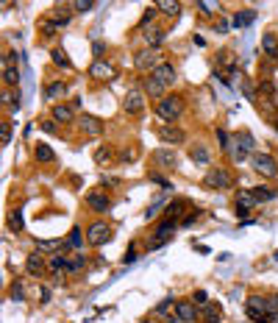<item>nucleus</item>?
Listing matches in <instances>:
<instances>
[{
  "label": "nucleus",
  "mask_w": 278,
  "mask_h": 323,
  "mask_svg": "<svg viewBox=\"0 0 278 323\" xmlns=\"http://www.w3.org/2000/svg\"><path fill=\"white\" fill-rule=\"evenodd\" d=\"M253 20H256L253 8H242V11H237V14L231 17V28H245V25H250Z\"/></svg>",
  "instance_id": "nucleus-22"
},
{
  "label": "nucleus",
  "mask_w": 278,
  "mask_h": 323,
  "mask_svg": "<svg viewBox=\"0 0 278 323\" xmlns=\"http://www.w3.org/2000/svg\"><path fill=\"white\" fill-rule=\"evenodd\" d=\"M195 301H198V304H208V295L203 290H198V292H195Z\"/></svg>",
  "instance_id": "nucleus-54"
},
{
  "label": "nucleus",
  "mask_w": 278,
  "mask_h": 323,
  "mask_svg": "<svg viewBox=\"0 0 278 323\" xmlns=\"http://www.w3.org/2000/svg\"><path fill=\"white\" fill-rule=\"evenodd\" d=\"M59 95H67V84H62V81H53V84L47 86V98L53 100V98H59Z\"/></svg>",
  "instance_id": "nucleus-34"
},
{
  "label": "nucleus",
  "mask_w": 278,
  "mask_h": 323,
  "mask_svg": "<svg viewBox=\"0 0 278 323\" xmlns=\"http://www.w3.org/2000/svg\"><path fill=\"white\" fill-rule=\"evenodd\" d=\"M267 318H270V323H278V315H267Z\"/></svg>",
  "instance_id": "nucleus-58"
},
{
  "label": "nucleus",
  "mask_w": 278,
  "mask_h": 323,
  "mask_svg": "<svg viewBox=\"0 0 278 323\" xmlns=\"http://www.w3.org/2000/svg\"><path fill=\"white\" fill-rule=\"evenodd\" d=\"M53 120L56 123H72V120H75V112H72V109L70 106H64V103H56L53 106Z\"/></svg>",
  "instance_id": "nucleus-23"
},
{
  "label": "nucleus",
  "mask_w": 278,
  "mask_h": 323,
  "mask_svg": "<svg viewBox=\"0 0 278 323\" xmlns=\"http://www.w3.org/2000/svg\"><path fill=\"white\" fill-rule=\"evenodd\" d=\"M89 76L98 78V81H106V78H114L117 76V67L111 62H106V59H95L92 67H89Z\"/></svg>",
  "instance_id": "nucleus-12"
},
{
  "label": "nucleus",
  "mask_w": 278,
  "mask_h": 323,
  "mask_svg": "<svg viewBox=\"0 0 278 323\" xmlns=\"http://www.w3.org/2000/svg\"><path fill=\"white\" fill-rule=\"evenodd\" d=\"M153 159H156V164H159V167H164V170H175V167H178L175 148H159V151L153 154Z\"/></svg>",
  "instance_id": "nucleus-16"
},
{
  "label": "nucleus",
  "mask_w": 278,
  "mask_h": 323,
  "mask_svg": "<svg viewBox=\"0 0 278 323\" xmlns=\"http://www.w3.org/2000/svg\"><path fill=\"white\" fill-rule=\"evenodd\" d=\"M184 103L186 100L181 95H164L159 103H156V115L162 117L164 123H175L178 117L184 115Z\"/></svg>",
  "instance_id": "nucleus-1"
},
{
  "label": "nucleus",
  "mask_w": 278,
  "mask_h": 323,
  "mask_svg": "<svg viewBox=\"0 0 278 323\" xmlns=\"http://www.w3.org/2000/svg\"><path fill=\"white\" fill-rule=\"evenodd\" d=\"M156 8H159V11H164L167 17H178V14H181V3H175V0H159V3H156Z\"/></svg>",
  "instance_id": "nucleus-27"
},
{
  "label": "nucleus",
  "mask_w": 278,
  "mask_h": 323,
  "mask_svg": "<svg viewBox=\"0 0 278 323\" xmlns=\"http://www.w3.org/2000/svg\"><path fill=\"white\" fill-rule=\"evenodd\" d=\"M228 28H231V23H228V20H220V23H217V31H220V34H225Z\"/></svg>",
  "instance_id": "nucleus-55"
},
{
  "label": "nucleus",
  "mask_w": 278,
  "mask_h": 323,
  "mask_svg": "<svg viewBox=\"0 0 278 323\" xmlns=\"http://www.w3.org/2000/svg\"><path fill=\"white\" fill-rule=\"evenodd\" d=\"M78 125L84 131V137H101L103 134V120L95 115H81L78 117Z\"/></svg>",
  "instance_id": "nucleus-9"
},
{
  "label": "nucleus",
  "mask_w": 278,
  "mask_h": 323,
  "mask_svg": "<svg viewBox=\"0 0 278 323\" xmlns=\"http://www.w3.org/2000/svg\"><path fill=\"white\" fill-rule=\"evenodd\" d=\"M70 8H72V11H78V14H86V11H92V8H95V3H89V0H75Z\"/></svg>",
  "instance_id": "nucleus-38"
},
{
  "label": "nucleus",
  "mask_w": 278,
  "mask_h": 323,
  "mask_svg": "<svg viewBox=\"0 0 278 323\" xmlns=\"http://www.w3.org/2000/svg\"><path fill=\"white\" fill-rule=\"evenodd\" d=\"M111 159H114V151H111V148H101V151L95 154V162H98V164H108Z\"/></svg>",
  "instance_id": "nucleus-36"
},
{
  "label": "nucleus",
  "mask_w": 278,
  "mask_h": 323,
  "mask_svg": "<svg viewBox=\"0 0 278 323\" xmlns=\"http://www.w3.org/2000/svg\"><path fill=\"white\" fill-rule=\"evenodd\" d=\"M242 89H245V95H247V98H250V100H256V92H253V86L247 84V81H242Z\"/></svg>",
  "instance_id": "nucleus-53"
},
{
  "label": "nucleus",
  "mask_w": 278,
  "mask_h": 323,
  "mask_svg": "<svg viewBox=\"0 0 278 323\" xmlns=\"http://www.w3.org/2000/svg\"><path fill=\"white\" fill-rule=\"evenodd\" d=\"M103 47H106L103 42H95V47H92V50H95V56H101V53H103Z\"/></svg>",
  "instance_id": "nucleus-57"
},
{
  "label": "nucleus",
  "mask_w": 278,
  "mask_h": 323,
  "mask_svg": "<svg viewBox=\"0 0 278 323\" xmlns=\"http://www.w3.org/2000/svg\"><path fill=\"white\" fill-rule=\"evenodd\" d=\"M123 109L125 115H142L145 112V92L142 89H128L123 100Z\"/></svg>",
  "instance_id": "nucleus-7"
},
{
  "label": "nucleus",
  "mask_w": 278,
  "mask_h": 323,
  "mask_svg": "<svg viewBox=\"0 0 278 323\" xmlns=\"http://www.w3.org/2000/svg\"><path fill=\"white\" fill-rule=\"evenodd\" d=\"M262 53L267 59H278V37L276 34H264L262 37Z\"/></svg>",
  "instance_id": "nucleus-21"
},
{
  "label": "nucleus",
  "mask_w": 278,
  "mask_h": 323,
  "mask_svg": "<svg viewBox=\"0 0 278 323\" xmlns=\"http://www.w3.org/2000/svg\"><path fill=\"white\" fill-rule=\"evenodd\" d=\"M203 323H220V318H223V307L220 304H203Z\"/></svg>",
  "instance_id": "nucleus-24"
},
{
  "label": "nucleus",
  "mask_w": 278,
  "mask_h": 323,
  "mask_svg": "<svg viewBox=\"0 0 278 323\" xmlns=\"http://www.w3.org/2000/svg\"><path fill=\"white\" fill-rule=\"evenodd\" d=\"M237 206H245V209H250V206H256V201L250 198V193H242V195H240V201H237Z\"/></svg>",
  "instance_id": "nucleus-43"
},
{
  "label": "nucleus",
  "mask_w": 278,
  "mask_h": 323,
  "mask_svg": "<svg viewBox=\"0 0 278 323\" xmlns=\"http://www.w3.org/2000/svg\"><path fill=\"white\" fill-rule=\"evenodd\" d=\"M23 215H20V212H11V215H8V229L11 231H23Z\"/></svg>",
  "instance_id": "nucleus-37"
},
{
  "label": "nucleus",
  "mask_w": 278,
  "mask_h": 323,
  "mask_svg": "<svg viewBox=\"0 0 278 323\" xmlns=\"http://www.w3.org/2000/svg\"><path fill=\"white\" fill-rule=\"evenodd\" d=\"M189 159H192L195 164H208L211 154H208V148H206V145H195V148H189Z\"/></svg>",
  "instance_id": "nucleus-25"
},
{
  "label": "nucleus",
  "mask_w": 278,
  "mask_h": 323,
  "mask_svg": "<svg viewBox=\"0 0 278 323\" xmlns=\"http://www.w3.org/2000/svg\"><path fill=\"white\" fill-rule=\"evenodd\" d=\"M159 139L162 142H167V145H181L186 139V134L178 125H173V123H167V125H159Z\"/></svg>",
  "instance_id": "nucleus-13"
},
{
  "label": "nucleus",
  "mask_w": 278,
  "mask_h": 323,
  "mask_svg": "<svg viewBox=\"0 0 278 323\" xmlns=\"http://www.w3.org/2000/svg\"><path fill=\"white\" fill-rule=\"evenodd\" d=\"M175 318H181V323H195L201 318V309L195 307V301H175Z\"/></svg>",
  "instance_id": "nucleus-10"
},
{
  "label": "nucleus",
  "mask_w": 278,
  "mask_h": 323,
  "mask_svg": "<svg viewBox=\"0 0 278 323\" xmlns=\"http://www.w3.org/2000/svg\"><path fill=\"white\" fill-rule=\"evenodd\" d=\"M11 298L23 301V284H20V282H17V284H14V290H11Z\"/></svg>",
  "instance_id": "nucleus-51"
},
{
  "label": "nucleus",
  "mask_w": 278,
  "mask_h": 323,
  "mask_svg": "<svg viewBox=\"0 0 278 323\" xmlns=\"http://www.w3.org/2000/svg\"><path fill=\"white\" fill-rule=\"evenodd\" d=\"M186 209H189V201L175 198L173 203H167V206H164V217H167V220H178V215H181V212H186Z\"/></svg>",
  "instance_id": "nucleus-18"
},
{
  "label": "nucleus",
  "mask_w": 278,
  "mask_h": 323,
  "mask_svg": "<svg viewBox=\"0 0 278 323\" xmlns=\"http://www.w3.org/2000/svg\"><path fill=\"white\" fill-rule=\"evenodd\" d=\"M203 184L211 187V190H228V187H231V173L225 167H214L203 176Z\"/></svg>",
  "instance_id": "nucleus-5"
},
{
  "label": "nucleus",
  "mask_w": 278,
  "mask_h": 323,
  "mask_svg": "<svg viewBox=\"0 0 278 323\" xmlns=\"http://www.w3.org/2000/svg\"><path fill=\"white\" fill-rule=\"evenodd\" d=\"M50 59H53V64H59V67H64V70L72 67V62L67 59V53H64L62 47H53V50H50Z\"/></svg>",
  "instance_id": "nucleus-28"
},
{
  "label": "nucleus",
  "mask_w": 278,
  "mask_h": 323,
  "mask_svg": "<svg viewBox=\"0 0 278 323\" xmlns=\"http://www.w3.org/2000/svg\"><path fill=\"white\" fill-rule=\"evenodd\" d=\"M156 14H159V8H156V6H150V8H147V11H145V17H142V23H139V25H142V28H145V25L150 23V20H153Z\"/></svg>",
  "instance_id": "nucleus-46"
},
{
  "label": "nucleus",
  "mask_w": 278,
  "mask_h": 323,
  "mask_svg": "<svg viewBox=\"0 0 278 323\" xmlns=\"http://www.w3.org/2000/svg\"><path fill=\"white\" fill-rule=\"evenodd\" d=\"M39 31L45 34V37H53V34L59 31V25H56L53 20H42V25H39Z\"/></svg>",
  "instance_id": "nucleus-40"
},
{
  "label": "nucleus",
  "mask_w": 278,
  "mask_h": 323,
  "mask_svg": "<svg viewBox=\"0 0 278 323\" xmlns=\"http://www.w3.org/2000/svg\"><path fill=\"white\" fill-rule=\"evenodd\" d=\"M108 240H111V226H106L103 220H95V223L86 229V242H89L92 248L106 245Z\"/></svg>",
  "instance_id": "nucleus-4"
},
{
  "label": "nucleus",
  "mask_w": 278,
  "mask_h": 323,
  "mask_svg": "<svg viewBox=\"0 0 278 323\" xmlns=\"http://www.w3.org/2000/svg\"><path fill=\"white\" fill-rule=\"evenodd\" d=\"M217 139H220V145H223V151H225V154H231V137H228V134H225L223 128L217 131Z\"/></svg>",
  "instance_id": "nucleus-42"
},
{
  "label": "nucleus",
  "mask_w": 278,
  "mask_h": 323,
  "mask_svg": "<svg viewBox=\"0 0 278 323\" xmlns=\"http://www.w3.org/2000/svg\"><path fill=\"white\" fill-rule=\"evenodd\" d=\"M247 315L253 318V321H259V318H267V298H262V295H256V292H250L247 295Z\"/></svg>",
  "instance_id": "nucleus-11"
},
{
  "label": "nucleus",
  "mask_w": 278,
  "mask_h": 323,
  "mask_svg": "<svg viewBox=\"0 0 278 323\" xmlns=\"http://www.w3.org/2000/svg\"><path fill=\"white\" fill-rule=\"evenodd\" d=\"M3 84H6V86H17V84H20V70H17V67H6V70H3Z\"/></svg>",
  "instance_id": "nucleus-30"
},
{
  "label": "nucleus",
  "mask_w": 278,
  "mask_h": 323,
  "mask_svg": "<svg viewBox=\"0 0 278 323\" xmlns=\"http://www.w3.org/2000/svg\"><path fill=\"white\" fill-rule=\"evenodd\" d=\"M250 198H253L256 203H267V201L276 198V193H273L270 187H253V190H250Z\"/></svg>",
  "instance_id": "nucleus-26"
},
{
  "label": "nucleus",
  "mask_w": 278,
  "mask_h": 323,
  "mask_svg": "<svg viewBox=\"0 0 278 323\" xmlns=\"http://www.w3.org/2000/svg\"><path fill=\"white\" fill-rule=\"evenodd\" d=\"M6 67H17V53H14V50H8L6 59H3V70H6Z\"/></svg>",
  "instance_id": "nucleus-47"
},
{
  "label": "nucleus",
  "mask_w": 278,
  "mask_h": 323,
  "mask_svg": "<svg viewBox=\"0 0 278 323\" xmlns=\"http://www.w3.org/2000/svg\"><path fill=\"white\" fill-rule=\"evenodd\" d=\"M250 167L264 178H276L278 176V162L270 154H253L250 156Z\"/></svg>",
  "instance_id": "nucleus-3"
},
{
  "label": "nucleus",
  "mask_w": 278,
  "mask_h": 323,
  "mask_svg": "<svg viewBox=\"0 0 278 323\" xmlns=\"http://www.w3.org/2000/svg\"><path fill=\"white\" fill-rule=\"evenodd\" d=\"M81 245H84V237H81V229L75 226V229L70 231V237L64 240V248H81Z\"/></svg>",
  "instance_id": "nucleus-29"
},
{
  "label": "nucleus",
  "mask_w": 278,
  "mask_h": 323,
  "mask_svg": "<svg viewBox=\"0 0 278 323\" xmlns=\"http://www.w3.org/2000/svg\"><path fill=\"white\" fill-rule=\"evenodd\" d=\"M56 248H64L62 240H45V242H36V251L47 254V251H56Z\"/></svg>",
  "instance_id": "nucleus-35"
},
{
  "label": "nucleus",
  "mask_w": 278,
  "mask_h": 323,
  "mask_svg": "<svg viewBox=\"0 0 278 323\" xmlns=\"http://www.w3.org/2000/svg\"><path fill=\"white\" fill-rule=\"evenodd\" d=\"M273 123H276V131H278V115H276V117H273Z\"/></svg>",
  "instance_id": "nucleus-60"
},
{
  "label": "nucleus",
  "mask_w": 278,
  "mask_h": 323,
  "mask_svg": "<svg viewBox=\"0 0 278 323\" xmlns=\"http://www.w3.org/2000/svg\"><path fill=\"white\" fill-rule=\"evenodd\" d=\"M0 131H3V137H0V142H3V145H8V142H11V123H8V120H6V123H3V128H0Z\"/></svg>",
  "instance_id": "nucleus-44"
},
{
  "label": "nucleus",
  "mask_w": 278,
  "mask_h": 323,
  "mask_svg": "<svg viewBox=\"0 0 278 323\" xmlns=\"http://www.w3.org/2000/svg\"><path fill=\"white\" fill-rule=\"evenodd\" d=\"M120 159H123V162H131V159H134V151H123V154H120Z\"/></svg>",
  "instance_id": "nucleus-56"
},
{
  "label": "nucleus",
  "mask_w": 278,
  "mask_h": 323,
  "mask_svg": "<svg viewBox=\"0 0 278 323\" xmlns=\"http://www.w3.org/2000/svg\"><path fill=\"white\" fill-rule=\"evenodd\" d=\"M34 159H36L39 164H53V162H56V154H53V148H50V145L39 142V145L34 148Z\"/></svg>",
  "instance_id": "nucleus-19"
},
{
  "label": "nucleus",
  "mask_w": 278,
  "mask_h": 323,
  "mask_svg": "<svg viewBox=\"0 0 278 323\" xmlns=\"http://www.w3.org/2000/svg\"><path fill=\"white\" fill-rule=\"evenodd\" d=\"M175 229H178V223H175V220H167V217H164L162 223L156 226V231H153V237H156V240H153V242H150L147 248H150V251H156V248H162L164 242H167V240H170L173 234H175Z\"/></svg>",
  "instance_id": "nucleus-6"
},
{
  "label": "nucleus",
  "mask_w": 278,
  "mask_h": 323,
  "mask_svg": "<svg viewBox=\"0 0 278 323\" xmlns=\"http://www.w3.org/2000/svg\"><path fill=\"white\" fill-rule=\"evenodd\" d=\"M86 206L92 209V212H108L111 209V198L101 190H92V193H86Z\"/></svg>",
  "instance_id": "nucleus-15"
},
{
  "label": "nucleus",
  "mask_w": 278,
  "mask_h": 323,
  "mask_svg": "<svg viewBox=\"0 0 278 323\" xmlns=\"http://www.w3.org/2000/svg\"><path fill=\"white\" fill-rule=\"evenodd\" d=\"M164 89H167V86H162V84H159V81H156L153 76H147L145 81H142V92H145V95H150V98H156V100H162L164 95H167Z\"/></svg>",
  "instance_id": "nucleus-17"
},
{
  "label": "nucleus",
  "mask_w": 278,
  "mask_h": 323,
  "mask_svg": "<svg viewBox=\"0 0 278 323\" xmlns=\"http://www.w3.org/2000/svg\"><path fill=\"white\" fill-rule=\"evenodd\" d=\"M142 323H153V318H147V321H142Z\"/></svg>",
  "instance_id": "nucleus-61"
},
{
  "label": "nucleus",
  "mask_w": 278,
  "mask_h": 323,
  "mask_svg": "<svg viewBox=\"0 0 278 323\" xmlns=\"http://www.w3.org/2000/svg\"><path fill=\"white\" fill-rule=\"evenodd\" d=\"M70 268V259L64 254H56V256H50V259H47V270H50V273H53L56 279L62 276L64 270Z\"/></svg>",
  "instance_id": "nucleus-20"
},
{
  "label": "nucleus",
  "mask_w": 278,
  "mask_h": 323,
  "mask_svg": "<svg viewBox=\"0 0 278 323\" xmlns=\"http://www.w3.org/2000/svg\"><path fill=\"white\" fill-rule=\"evenodd\" d=\"M145 42H147V47H159V45L164 42V31H159V28L147 31V34H145Z\"/></svg>",
  "instance_id": "nucleus-32"
},
{
  "label": "nucleus",
  "mask_w": 278,
  "mask_h": 323,
  "mask_svg": "<svg viewBox=\"0 0 278 323\" xmlns=\"http://www.w3.org/2000/svg\"><path fill=\"white\" fill-rule=\"evenodd\" d=\"M198 215H201L198 209H195V212H189V217H186V220H181V226H192L195 220H198Z\"/></svg>",
  "instance_id": "nucleus-50"
},
{
  "label": "nucleus",
  "mask_w": 278,
  "mask_h": 323,
  "mask_svg": "<svg viewBox=\"0 0 278 323\" xmlns=\"http://www.w3.org/2000/svg\"><path fill=\"white\" fill-rule=\"evenodd\" d=\"M45 270H47V259H45L42 251H34V254L25 259V273H28V276L42 279V276H45Z\"/></svg>",
  "instance_id": "nucleus-8"
},
{
  "label": "nucleus",
  "mask_w": 278,
  "mask_h": 323,
  "mask_svg": "<svg viewBox=\"0 0 278 323\" xmlns=\"http://www.w3.org/2000/svg\"><path fill=\"white\" fill-rule=\"evenodd\" d=\"M84 268H86V256H84V254L70 256V268H67V273H81Z\"/></svg>",
  "instance_id": "nucleus-31"
},
{
  "label": "nucleus",
  "mask_w": 278,
  "mask_h": 323,
  "mask_svg": "<svg viewBox=\"0 0 278 323\" xmlns=\"http://www.w3.org/2000/svg\"><path fill=\"white\" fill-rule=\"evenodd\" d=\"M3 103H6V109L8 112H17V109H20V98H11V92H3Z\"/></svg>",
  "instance_id": "nucleus-39"
},
{
  "label": "nucleus",
  "mask_w": 278,
  "mask_h": 323,
  "mask_svg": "<svg viewBox=\"0 0 278 323\" xmlns=\"http://www.w3.org/2000/svg\"><path fill=\"white\" fill-rule=\"evenodd\" d=\"M267 315H278V295L267 298Z\"/></svg>",
  "instance_id": "nucleus-45"
},
{
  "label": "nucleus",
  "mask_w": 278,
  "mask_h": 323,
  "mask_svg": "<svg viewBox=\"0 0 278 323\" xmlns=\"http://www.w3.org/2000/svg\"><path fill=\"white\" fill-rule=\"evenodd\" d=\"M259 89H262L264 95H270V98H273V95H276V86H273L270 81H259Z\"/></svg>",
  "instance_id": "nucleus-48"
},
{
  "label": "nucleus",
  "mask_w": 278,
  "mask_h": 323,
  "mask_svg": "<svg viewBox=\"0 0 278 323\" xmlns=\"http://www.w3.org/2000/svg\"><path fill=\"white\" fill-rule=\"evenodd\" d=\"M256 323H270V318H259V321H256Z\"/></svg>",
  "instance_id": "nucleus-59"
},
{
  "label": "nucleus",
  "mask_w": 278,
  "mask_h": 323,
  "mask_svg": "<svg viewBox=\"0 0 278 323\" xmlns=\"http://www.w3.org/2000/svg\"><path fill=\"white\" fill-rule=\"evenodd\" d=\"M170 307H175V301H173V298H164L162 304L153 309V315H167V312H170Z\"/></svg>",
  "instance_id": "nucleus-41"
},
{
  "label": "nucleus",
  "mask_w": 278,
  "mask_h": 323,
  "mask_svg": "<svg viewBox=\"0 0 278 323\" xmlns=\"http://www.w3.org/2000/svg\"><path fill=\"white\" fill-rule=\"evenodd\" d=\"M42 131H45V134H59V128H56V120H45V123H42Z\"/></svg>",
  "instance_id": "nucleus-49"
},
{
  "label": "nucleus",
  "mask_w": 278,
  "mask_h": 323,
  "mask_svg": "<svg viewBox=\"0 0 278 323\" xmlns=\"http://www.w3.org/2000/svg\"><path fill=\"white\" fill-rule=\"evenodd\" d=\"M150 76H153L162 86H173V84H175V78H178V73H175V67H173L170 62H162L153 73H150Z\"/></svg>",
  "instance_id": "nucleus-14"
},
{
  "label": "nucleus",
  "mask_w": 278,
  "mask_h": 323,
  "mask_svg": "<svg viewBox=\"0 0 278 323\" xmlns=\"http://www.w3.org/2000/svg\"><path fill=\"white\" fill-rule=\"evenodd\" d=\"M162 59L164 56H162L159 47H142V50L137 53V59H134V67H137L139 73H147V76H150V73L162 64Z\"/></svg>",
  "instance_id": "nucleus-2"
},
{
  "label": "nucleus",
  "mask_w": 278,
  "mask_h": 323,
  "mask_svg": "<svg viewBox=\"0 0 278 323\" xmlns=\"http://www.w3.org/2000/svg\"><path fill=\"white\" fill-rule=\"evenodd\" d=\"M198 11H201L203 17H214L217 11H220V6H217V3H208V0H198Z\"/></svg>",
  "instance_id": "nucleus-33"
},
{
  "label": "nucleus",
  "mask_w": 278,
  "mask_h": 323,
  "mask_svg": "<svg viewBox=\"0 0 278 323\" xmlns=\"http://www.w3.org/2000/svg\"><path fill=\"white\" fill-rule=\"evenodd\" d=\"M125 265H131V262H137V251H134V248H128V251H125Z\"/></svg>",
  "instance_id": "nucleus-52"
}]
</instances>
